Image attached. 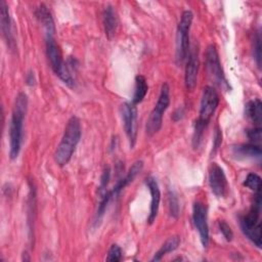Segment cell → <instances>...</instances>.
Instances as JSON below:
<instances>
[{
  "instance_id": "6da1fadb",
  "label": "cell",
  "mask_w": 262,
  "mask_h": 262,
  "mask_svg": "<svg viewBox=\"0 0 262 262\" xmlns=\"http://www.w3.org/2000/svg\"><path fill=\"white\" fill-rule=\"evenodd\" d=\"M28 108V96L19 92L15 97L9 126V157L14 160L18 157L23 143L24 121Z\"/></svg>"
},
{
  "instance_id": "7a4b0ae2",
  "label": "cell",
  "mask_w": 262,
  "mask_h": 262,
  "mask_svg": "<svg viewBox=\"0 0 262 262\" xmlns=\"http://www.w3.org/2000/svg\"><path fill=\"white\" fill-rule=\"evenodd\" d=\"M81 133L82 129L79 118L72 116L67 123L62 138L54 152V159L58 166L63 167L70 162L80 141Z\"/></svg>"
},
{
  "instance_id": "3957f363",
  "label": "cell",
  "mask_w": 262,
  "mask_h": 262,
  "mask_svg": "<svg viewBox=\"0 0 262 262\" xmlns=\"http://www.w3.org/2000/svg\"><path fill=\"white\" fill-rule=\"evenodd\" d=\"M261 192H256V200L250 211L241 219L244 234L258 248H261Z\"/></svg>"
},
{
  "instance_id": "277c9868",
  "label": "cell",
  "mask_w": 262,
  "mask_h": 262,
  "mask_svg": "<svg viewBox=\"0 0 262 262\" xmlns=\"http://www.w3.org/2000/svg\"><path fill=\"white\" fill-rule=\"evenodd\" d=\"M45 46H46V54L48 60L50 62V67L54 74L58 76V78L68 86H73L74 79L64 64L61 56V52L59 47L55 41L54 35H46L45 36Z\"/></svg>"
},
{
  "instance_id": "5b68a950",
  "label": "cell",
  "mask_w": 262,
  "mask_h": 262,
  "mask_svg": "<svg viewBox=\"0 0 262 262\" xmlns=\"http://www.w3.org/2000/svg\"><path fill=\"white\" fill-rule=\"evenodd\" d=\"M193 14L190 10H185L181 14L177 27L176 35V62L183 63L189 52V30L191 27Z\"/></svg>"
},
{
  "instance_id": "8992f818",
  "label": "cell",
  "mask_w": 262,
  "mask_h": 262,
  "mask_svg": "<svg viewBox=\"0 0 262 262\" xmlns=\"http://www.w3.org/2000/svg\"><path fill=\"white\" fill-rule=\"evenodd\" d=\"M170 104V88L167 83H164L161 87V92L155 105L151 111L148 120L146 122V134L148 136L155 135L162 127L163 124V115Z\"/></svg>"
},
{
  "instance_id": "52a82bcc",
  "label": "cell",
  "mask_w": 262,
  "mask_h": 262,
  "mask_svg": "<svg viewBox=\"0 0 262 262\" xmlns=\"http://www.w3.org/2000/svg\"><path fill=\"white\" fill-rule=\"evenodd\" d=\"M206 68L212 79L222 88L228 89V83L221 67L219 54L214 44L208 46L206 51Z\"/></svg>"
},
{
  "instance_id": "ba28073f",
  "label": "cell",
  "mask_w": 262,
  "mask_h": 262,
  "mask_svg": "<svg viewBox=\"0 0 262 262\" xmlns=\"http://www.w3.org/2000/svg\"><path fill=\"white\" fill-rule=\"evenodd\" d=\"M192 221L199 232L201 243L204 248L209 246V226L207 206L202 202H195L192 207Z\"/></svg>"
},
{
  "instance_id": "9c48e42d",
  "label": "cell",
  "mask_w": 262,
  "mask_h": 262,
  "mask_svg": "<svg viewBox=\"0 0 262 262\" xmlns=\"http://www.w3.org/2000/svg\"><path fill=\"white\" fill-rule=\"evenodd\" d=\"M218 104H219L218 93L213 87L207 86L203 91L201 104H200V116L198 118V121L208 125L212 116L217 110Z\"/></svg>"
},
{
  "instance_id": "30bf717a",
  "label": "cell",
  "mask_w": 262,
  "mask_h": 262,
  "mask_svg": "<svg viewBox=\"0 0 262 262\" xmlns=\"http://www.w3.org/2000/svg\"><path fill=\"white\" fill-rule=\"evenodd\" d=\"M122 120L124 124L125 133L128 137L130 147L133 148L136 142V118H137V108L136 105L132 102H124L121 105Z\"/></svg>"
},
{
  "instance_id": "8fae6325",
  "label": "cell",
  "mask_w": 262,
  "mask_h": 262,
  "mask_svg": "<svg viewBox=\"0 0 262 262\" xmlns=\"http://www.w3.org/2000/svg\"><path fill=\"white\" fill-rule=\"evenodd\" d=\"M209 185L217 198H225L228 193V182L225 173L216 163H212L209 169Z\"/></svg>"
},
{
  "instance_id": "7c38bea8",
  "label": "cell",
  "mask_w": 262,
  "mask_h": 262,
  "mask_svg": "<svg viewBox=\"0 0 262 262\" xmlns=\"http://www.w3.org/2000/svg\"><path fill=\"white\" fill-rule=\"evenodd\" d=\"M186 66H185V87L188 91H193L196 83H198V73H199V52L194 47L189 49L188 55L186 57Z\"/></svg>"
},
{
  "instance_id": "4fadbf2b",
  "label": "cell",
  "mask_w": 262,
  "mask_h": 262,
  "mask_svg": "<svg viewBox=\"0 0 262 262\" xmlns=\"http://www.w3.org/2000/svg\"><path fill=\"white\" fill-rule=\"evenodd\" d=\"M145 184L149 189L151 201H150V207H149V214L147 217V223L152 224L154 221L157 218L158 212H159V207H160V201H161V191L159 184L157 180L149 176L145 179Z\"/></svg>"
},
{
  "instance_id": "5bb4252c",
  "label": "cell",
  "mask_w": 262,
  "mask_h": 262,
  "mask_svg": "<svg viewBox=\"0 0 262 262\" xmlns=\"http://www.w3.org/2000/svg\"><path fill=\"white\" fill-rule=\"evenodd\" d=\"M0 18H1V31L5 39V42L9 48L14 47V38L11 29V19L9 14L8 5L4 0L0 1Z\"/></svg>"
},
{
  "instance_id": "9a60e30c",
  "label": "cell",
  "mask_w": 262,
  "mask_h": 262,
  "mask_svg": "<svg viewBox=\"0 0 262 262\" xmlns=\"http://www.w3.org/2000/svg\"><path fill=\"white\" fill-rule=\"evenodd\" d=\"M142 168H143V162L142 161L134 162L132 164V166L130 167L129 171L127 172V174L123 178L118 180L117 183L115 184V186L113 187V189L110 190L111 193H112V196L117 198L121 193V191L135 179V177L140 173Z\"/></svg>"
},
{
  "instance_id": "2e32d148",
  "label": "cell",
  "mask_w": 262,
  "mask_h": 262,
  "mask_svg": "<svg viewBox=\"0 0 262 262\" xmlns=\"http://www.w3.org/2000/svg\"><path fill=\"white\" fill-rule=\"evenodd\" d=\"M102 23L105 32V36L108 40H112L116 34L118 27V18L116 10L112 5H107L102 13Z\"/></svg>"
},
{
  "instance_id": "e0dca14e",
  "label": "cell",
  "mask_w": 262,
  "mask_h": 262,
  "mask_svg": "<svg viewBox=\"0 0 262 262\" xmlns=\"http://www.w3.org/2000/svg\"><path fill=\"white\" fill-rule=\"evenodd\" d=\"M232 152L236 158L241 159H261V148L254 143L238 144L232 147Z\"/></svg>"
},
{
  "instance_id": "ac0fdd59",
  "label": "cell",
  "mask_w": 262,
  "mask_h": 262,
  "mask_svg": "<svg viewBox=\"0 0 262 262\" xmlns=\"http://www.w3.org/2000/svg\"><path fill=\"white\" fill-rule=\"evenodd\" d=\"M35 14L44 28L45 36L46 35H54L55 34V26H54L52 15H51L50 11L48 10V8L44 4H41L36 9Z\"/></svg>"
},
{
  "instance_id": "d6986e66",
  "label": "cell",
  "mask_w": 262,
  "mask_h": 262,
  "mask_svg": "<svg viewBox=\"0 0 262 262\" xmlns=\"http://www.w3.org/2000/svg\"><path fill=\"white\" fill-rule=\"evenodd\" d=\"M246 116L258 127H260V124L262 122V103L259 98H255L253 100H250L246 104L245 108Z\"/></svg>"
},
{
  "instance_id": "ffe728a7",
  "label": "cell",
  "mask_w": 262,
  "mask_h": 262,
  "mask_svg": "<svg viewBox=\"0 0 262 262\" xmlns=\"http://www.w3.org/2000/svg\"><path fill=\"white\" fill-rule=\"evenodd\" d=\"M179 245H180V237L178 235L170 236L162 245V247L159 249V251L154 255V257L151 258V261H160L165 255L175 251Z\"/></svg>"
},
{
  "instance_id": "44dd1931",
  "label": "cell",
  "mask_w": 262,
  "mask_h": 262,
  "mask_svg": "<svg viewBox=\"0 0 262 262\" xmlns=\"http://www.w3.org/2000/svg\"><path fill=\"white\" fill-rule=\"evenodd\" d=\"M147 90H148V85H147L146 79L142 75H137L135 77V89H134V94L131 102L135 105L140 103L145 97Z\"/></svg>"
},
{
  "instance_id": "7402d4cb",
  "label": "cell",
  "mask_w": 262,
  "mask_h": 262,
  "mask_svg": "<svg viewBox=\"0 0 262 262\" xmlns=\"http://www.w3.org/2000/svg\"><path fill=\"white\" fill-rule=\"evenodd\" d=\"M243 184L255 192L261 190V178L256 173H249Z\"/></svg>"
},
{
  "instance_id": "603a6c76",
  "label": "cell",
  "mask_w": 262,
  "mask_h": 262,
  "mask_svg": "<svg viewBox=\"0 0 262 262\" xmlns=\"http://www.w3.org/2000/svg\"><path fill=\"white\" fill-rule=\"evenodd\" d=\"M207 127V124H204L200 121H195L194 125V131H193V136H192V145L194 148H198L200 144L202 143L203 136H204V131Z\"/></svg>"
},
{
  "instance_id": "cb8c5ba5",
  "label": "cell",
  "mask_w": 262,
  "mask_h": 262,
  "mask_svg": "<svg viewBox=\"0 0 262 262\" xmlns=\"http://www.w3.org/2000/svg\"><path fill=\"white\" fill-rule=\"evenodd\" d=\"M218 228H219L220 232L222 233L223 237H224L227 242L232 241V238H233V232H232L230 226L226 223V221H224V220H219V221H218Z\"/></svg>"
},
{
  "instance_id": "d4e9b609",
  "label": "cell",
  "mask_w": 262,
  "mask_h": 262,
  "mask_svg": "<svg viewBox=\"0 0 262 262\" xmlns=\"http://www.w3.org/2000/svg\"><path fill=\"white\" fill-rule=\"evenodd\" d=\"M122 260V250L118 245H112L107 256H106V261H121Z\"/></svg>"
},
{
  "instance_id": "484cf974",
  "label": "cell",
  "mask_w": 262,
  "mask_h": 262,
  "mask_svg": "<svg viewBox=\"0 0 262 262\" xmlns=\"http://www.w3.org/2000/svg\"><path fill=\"white\" fill-rule=\"evenodd\" d=\"M169 208H170V214L176 218L179 214V205H178L177 196L173 191H170L169 193Z\"/></svg>"
},
{
  "instance_id": "4316f807",
  "label": "cell",
  "mask_w": 262,
  "mask_h": 262,
  "mask_svg": "<svg viewBox=\"0 0 262 262\" xmlns=\"http://www.w3.org/2000/svg\"><path fill=\"white\" fill-rule=\"evenodd\" d=\"M254 55L256 58V62L258 67L260 68L261 66V37H260V32L258 31L255 37V45H254Z\"/></svg>"
},
{
  "instance_id": "83f0119b",
  "label": "cell",
  "mask_w": 262,
  "mask_h": 262,
  "mask_svg": "<svg viewBox=\"0 0 262 262\" xmlns=\"http://www.w3.org/2000/svg\"><path fill=\"white\" fill-rule=\"evenodd\" d=\"M110 178H111V170H110V167H105L103 172H102V175H101V178H100V185H99V192H102L103 193L106 191H104V189L106 188L107 184H108V181H110Z\"/></svg>"
},
{
  "instance_id": "f1b7e54d",
  "label": "cell",
  "mask_w": 262,
  "mask_h": 262,
  "mask_svg": "<svg viewBox=\"0 0 262 262\" xmlns=\"http://www.w3.org/2000/svg\"><path fill=\"white\" fill-rule=\"evenodd\" d=\"M247 135L249 139L252 141V143H260L261 141V128H254V129H249L247 130Z\"/></svg>"
},
{
  "instance_id": "f546056e",
  "label": "cell",
  "mask_w": 262,
  "mask_h": 262,
  "mask_svg": "<svg viewBox=\"0 0 262 262\" xmlns=\"http://www.w3.org/2000/svg\"><path fill=\"white\" fill-rule=\"evenodd\" d=\"M222 142V133L221 130L217 127L214 133V139H213V152H215L217 150V148L220 146Z\"/></svg>"
}]
</instances>
